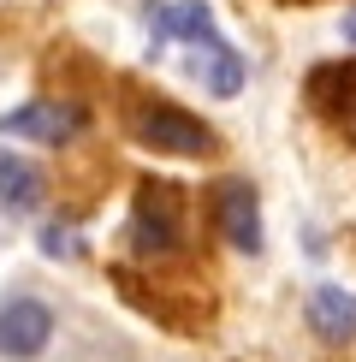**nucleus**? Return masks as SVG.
Instances as JSON below:
<instances>
[{
  "label": "nucleus",
  "mask_w": 356,
  "mask_h": 362,
  "mask_svg": "<svg viewBox=\"0 0 356 362\" xmlns=\"http://www.w3.org/2000/svg\"><path fill=\"white\" fill-rule=\"evenodd\" d=\"M125 125H131V137H137L143 148L172 155V160H208V155H220V137H214V131H208L196 113H184L178 101H167V95L131 101V107H125Z\"/></svg>",
  "instance_id": "nucleus-1"
},
{
  "label": "nucleus",
  "mask_w": 356,
  "mask_h": 362,
  "mask_svg": "<svg viewBox=\"0 0 356 362\" xmlns=\"http://www.w3.org/2000/svg\"><path fill=\"white\" fill-rule=\"evenodd\" d=\"M125 244H131L137 262H172L184 250V220H178V190L172 185H143L137 190Z\"/></svg>",
  "instance_id": "nucleus-2"
},
{
  "label": "nucleus",
  "mask_w": 356,
  "mask_h": 362,
  "mask_svg": "<svg viewBox=\"0 0 356 362\" xmlns=\"http://www.w3.org/2000/svg\"><path fill=\"white\" fill-rule=\"evenodd\" d=\"M54 333H59L54 303H42V297H30V291H12L6 303H0V356L36 362L54 344Z\"/></svg>",
  "instance_id": "nucleus-3"
},
{
  "label": "nucleus",
  "mask_w": 356,
  "mask_h": 362,
  "mask_svg": "<svg viewBox=\"0 0 356 362\" xmlns=\"http://www.w3.org/2000/svg\"><path fill=\"white\" fill-rule=\"evenodd\" d=\"M78 131H83V107H71V101H24V107L0 113V137L42 143V148H66Z\"/></svg>",
  "instance_id": "nucleus-4"
},
{
  "label": "nucleus",
  "mask_w": 356,
  "mask_h": 362,
  "mask_svg": "<svg viewBox=\"0 0 356 362\" xmlns=\"http://www.w3.org/2000/svg\"><path fill=\"white\" fill-rule=\"evenodd\" d=\"M214 226L220 238L237 250V255H261V202H256V185L249 178H226L214 185Z\"/></svg>",
  "instance_id": "nucleus-5"
},
{
  "label": "nucleus",
  "mask_w": 356,
  "mask_h": 362,
  "mask_svg": "<svg viewBox=\"0 0 356 362\" xmlns=\"http://www.w3.org/2000/svg\"><path fill=\"white\" fill-rule=\"evenodd\" d=\"M148 30H155V54L167 48V42H190V48H208V42H220V30H214V6H208V0H155V12H148Z\"/></svg>",
  "instance_id": "nucleus-6"
},
{
  "label": "nucleus",
  "mask_w": 356,
  "mask_h": 362,
  "mask_svg": "<svg viewBox=\"0 0 356 362\" xmlns=\"http://www.w3.org/2000/svg\"><path fill=\"white\" fill-rule=\"evenodd\" d=\"M303 321L326 351H345V344H356V291H345V285H315L309 303H303Z\"/></svg>",
  "instance_id": "nucleus-7"
},
{
  "label": "nucleus",
  "mask_w": 356,
  "mask_h": 362,
  "mask_svg": "<svg viewBox=\"0 0 356 362\" xmlns=\"http://www.w3.org/2000/svg\"><path fill=\"white\" fill-rule=\"evenodd\" d=\"M190 78H196L214 101H232L237 89L249 83V66H244V54H237V48H226V42H208V48L190 59Z\"/></svg>",
  "instance_id": "nucleus-8"
},
{
  "label": "nucleus",
  "mask_w": 356,
  "mask_h": 362,
  "mask_svg": "<svg viewBox=\"0 0 356 362\" xmlns=\"http://www.w3.org/2000/svg\"><path fill=\"white\" fill-rule=\"evenodd\" d=\"M42 196H48V185H42L36 160L12 155V148H0V208L6 214H36Z\"/></svg>",
  "instance_id": "nucleus-9"
},
{
  "label": "nucleus",
  "mask_w": 356,
  "mask_h": 362,
  "mask_svg": "<svg viewBox=\"0 0 356 362\" xmlns=\"http://www.w3.org/2000/svg\"><path fill=\"white\" fill-rule=\"evenodd\" d=\"M83 244H78V232H71V226H59V220H48V226H42V255H54V262H59V255H78Z\"/></svg>",
  "instance_id": "nucleus-10"
},
{
  "label": "nucleus",
  "mask_w": 356,
  "mask_h": 362,
  "mask_svg": "<svg viewBox=\"0 0 356 362\" xmlns=\"http://www.w3.org/2000/svg\"><path fill=\"white\" fill-rule=\"evenodd\" d=\"M338 36H345V42H350V48H356V6L345 12V18H338Z\"/></svg>",
  "instance_id": "nucleus-11"
}]
</instances>
